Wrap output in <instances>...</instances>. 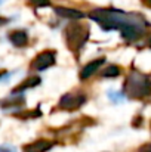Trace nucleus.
Returning a JSON list of instances; mask_svg holds the SVG:
<instances>
[{"label": "nucleus", "mask_w": 151, "mask_h": 152, "mask_svg": "<svg viewBox=\"0 0 151 152\" xmlns=\"http://www.w3.org/2000/svg\"><path fill=\"white\" fill-rule=\"evenodd\" d=\"M91 19L96 21L101 24L102 30L111 31V30H119L122 31L126 27H138L142 30H147V21L136 13H126L117 9H102L98 7L91 12Z\"/></svg>", "instance_id": "f257e3e1"}, {"label": "nucleus", "mask_w": 151, "mask_h": 152, "mask_svg": "<svg viewBox=\"0 0 151 152\" xmlns=\"http://www.w3.org/2000/svg\"><path fill=\"white\" fill-rule=\"evenodd\" d=\"M123 92L126 96H129L132 99L147 98L151 95V78L142 72L133 71L126 77Z\"/></svg>", "instance_id": "f03ea898"}, {"label": "nucleus", "mask_w": 151, "mask_h": 152, "mask_svg": "<svg viewBox=\"0 0 151 152\" xmlns=\"http://www.w3.org/2000/svg\"><path fill=\"white\" fill-rule=\"evenodd\" d=\"M64 36H65V43H67L68 49L71 52H79L85 46V43L88 42L89 28H88L86 24L74 22V24H71L65 28Z\"/></svg>", "instance_id": "7ed1b4c3"}, {"label": "nucleus", "mask_w": 151, "mask_h": 152, "mask_svg": "<svg viewBox=\"0 0 151 152\" xmlns=\"http://www.w3.org/2000/svg\"><path fill=\"white\" fill-rule=\"evenodd\" d=\"M86 102V96L83 93L79 95H73V93H65L61 101L58 103V106L61 109H67V111H76L77 108H80L83 103Z\"/></svg>", "instance_id": "20e7f679"}, {"label": "nucleus", "mask_w": 151, "mask_h": 152, "mask_svg": "<svg viewBox=\"0 0 151 152\" xmlns=\"http://www.w3.org/2000/svg\"><path fill=\"white\" fill-rule=\"evenodd\" d=\"M55 61H56V55H55V52L45 50V52H42V53H39V55L34 58L31 66H33L36 71H43V69H46V68L52 66V65L55 64Z\"/></svg>", "instance_id": "39448f33"}, {"label": "nucleus", "mask_w": 151, "mask_h": 152, "mask_svg": "<svg viewBox=\"0 0 151 152\" xmlns=\"http://www.w3.org/2000/svg\"><path fill=\"white\" fill-rule=\"evenodd\" d=\"M104 64H105V58H98V59L89 62L88 65L83 66V69H82V72H80V78H82V80H88L89 77H92V75L99 69Z\"/></svg>", "instance_id": "423d86ee"}, {"label": "nucleus", "mask_w": 151, "mask_h": 152, "mask_svg": "<svg viewBox=\"0 0 151 152\" xmlns=\"http://www.w3.org/2000/svg\"><path fill=\"white\" fill-rule=\"evenodd\" d=\"M52 146H53V142L40 139V140L27 143V145L22 148V152H48L49 149H52Z\"/></svg>", "instance_id": "0eeeda50"}, {"label": "nucleus", "mask_w": 151, "mask_h": 152, "mask_svg": "<svg viewBox=\"0 0 151 152\" xmlns=\"http://www.w3.org/2000/svg\"><path fill=\"white\" fill-rule=\"evenodd\" d=\"M55 13L59 15V16H62V18H67V19H82L85 16V13L82 10L70 9V7H62V6L55 7Z\"/></svg>", "instance_id": "6e6552de"}, {"label": "nucleus", "mask_w": 151, "mask_h": 152, "mask_svg": "<svg viewBox=\"0 0 151 152\" xmlns=\"http://www.w3.org/2000/svg\"><path fill=\"white\" fill-rule=\"evenodd\" d=\"M9 40H10V43H12L13 46H16V48H24V46H27V43H28V36H27L25 31L16 30V31H12V33L9 34Z\"/></svg>", "instance_id": "1a4fd4ad"}, {"label": "nucleus", "mask_w": 151, "mask_h": 152, "mask_svg": "<svg viewBox=\"0 0 151 152\" xmlns=\"http://www.w3.org/2000/svg\"><path fill=\"white\" fill-rule=\"evenodd\" d=\"M40 83H42V78H40V77L31 75V77H28L27 80H24V81L15 89V92H24V90H27V89H31V87L39 86Z\"/></svg>", "instance_id": "9d476101"}, {"label": "nucleus", "mask_w": 151, "mask_h": 152, "mask_svg": "<svg viewBox=\"0 0 151 152\" xmlns=\"http://www.w3.org/2000/svg\"><path fill=\"white\" fill-rule=\"evenodd\" d=\"M22 103H24V98H22V95L10 96V98H7L6 101L0 102V105H1L3 108H9V106H19V105H22Z\"/></svg>", "instance_id": "9b49d317"}, {"label": "nucleus", "mask_w": 151, "mask_h": 152, "mask_svg": "<svg viewBox=\"0 0 151 152\" xmlns=\"http://www.w3.org/2000/svg\"><path fill=\"white\" fill-rule=\"evenodd\" d=\"M119 75H120V68L117 65H110L102 72V77H105V78H114V77H119Z\"/></svg>", "instance_id": "f8f14e48"}, {"label": "nucleus", "mask_w": 151, "mask_h": 152, "mask_svg": "<svg viewBox=\"0 0 151 152\" xmlns=\"http://www.w3.org/2000/svg\"><path fill=\"white\" fill-rule=\"evenodd\" d=\"M108 98H110V101L114 102V103H120V102L124 101V96H123L122 92H113V90H110L108 92Z\"/></svg>", "instance_id": "ddd939ff"}, {"label": "nucleus", "mask_w": 151, "mask_h": 152, "mask_svg": "<svg viewBox=\"0 0 151 152\" xmlns=\"http://www.w3.org/2000/svg\"><path fill=\"white\" fill-rule=\"evenodd\" d=\"M34 6H37V7H48L50 6V1L49 0H30Z\"/></svg>", "instance_id": "4468645a"}, {"label": "nucleus", "mask_w": 151, "mask_h": 152, "mask_svg": "<svg viewBox=\"0 0 151 152\" xmlns=\"http://www.w3.org/2000/svg\"><path fill=\"white\" fill-rule=\"evenodd\" d=\"M139 152H151V143H145L139 148Z\"/></svg>", "instance_id": "2eb2a0df"}, {"label": "nucleus", "mask_w": 151, "mask_h": 152, "mask_svg": "<svg viewBox=\"0 0 151 152\" xmlns=\"http://www.w3.org/2000/svg\"><path fill=\"white\" fill-rule=\"evenodd\" d=\"M142 3H144V6H147V7H151V0H142Z\"/></svg>", "instance_id": "dca6fc26"}, {"label": "nucleus", "mask_w": 151, "mask_h": 152, "mask_svg": "<svg viewBox=\"0 0 151 152\" xmlns=\"http://www.w3.org/2000/svg\"><path fill=\"white\" fill-rule=\"evenodd\" d=\"M6 22H7L6 18H0V25H3V24H6Z\"/></svg>", "instance_id": "f3484780"}, {"label": "nucleus", "mask_w": 151, "mask_h": 152, "mask_svg": "<svg viewBox=\"0 0 151 152\" xmlns=\"http://www.w3.org/2000/svg\"><path fill=\"white\" fill-rule=\"evenodd\" d=\"M148 45H150V46H151V39H150V42H148Z\"/></svg>", "instance_id": "a211bd4d"}, {"label": "nucleus", "mask_w": 151, "mask_h": 152, "mask_svg": "<svg viewBox=\"0 0 151 152\" xmlns=\"http://www.w3.org/2000/svg\"><path fill=\"white\" fill-rule=\"evenodd\" d=\"M1 75H3V72H0V77H1Z\"/></svg>", "instance_id": "6ab92c4d"}]
</instances>
